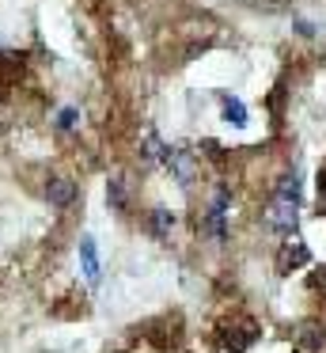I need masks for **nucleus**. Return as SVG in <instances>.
Instances as JSON below:
<instances>
[{
	"instance_id": "nucleus-1",
	"label": "nucleus",
	"mask_w": 326,
	"mask_h": 353,
	"mask_svg": "<svg viewBox=\"0 0 326 353\" xmlns=\"http://www.w3.org/2000/svg\"><path fill=\"white\" fill-rule=\"evenodd\" d=\"M296 221H300V175H285L277 183V194H273L269 209H265V224L281 236H292Z\"/></svg>"
},
{
	"instance_id": "nucleus-2",
	"label": "nucleus",
	"mask_w": 326,
	"mask_h": 353,
	"mask_svg": "<svg viewBox=\"0 0 326 353\" xmlns=\"http://www.w3.org/2000/svg\"><path fill=\"white\" fill-rule=\"evenodd\" d=\"M227 205H232V194H227V186H220V190L212 194L209 216H205V232H209L212 239H220V243L227 239V228H224V221H227Z\"/></svg>"
},
{
	"instance_id": "nucleus-3",
	"label": "nucleus",
	"mask_w": 326,
	"mask_h": 353,
	"mask_svg": "<svg viewBox=\"0 0 326 353\" xmlns=\"http://www.w3.org/2000/svg\"><path fill=\"white\" fill-rule=\"evenodd\" d=\"M163 168L171 171L182 186H190V183H194V175H197V163H194V152H190V148H171V145H167L163 148Z\"/></svg>"
},
{
	"instance_id": "nucleus-4",
	"label": "nucleus",
	"mask_w": 326,
	"mask_h": 353,
	"mask_svg": "<svg viewBox=\"0 0 326 353\" xmlns=\"http://www.w3.org/2000/svg\"><path fill=\"white\" fill-rule=\"evenodd\" d=\"M311 262V251H307V243H303L300 236H288L285 243H281V254H277V274H292V270H300V266H307Z\"/></svg>"
},
{
	"instance_id": "nucleus-5",
	"label": "nucleus",
	"mask_w": 326,
	"mask_h": 353,
	"mask_svg": "<svg viewBox=\"0 0 326 353\" xmlns=\"http://www.w3.org/2000/svg\"><path fill=\"white\" fill-rule=\"evenodd\" d=\"M254 338H258V327L243 319V323H232V327H224V338H220V342H224V350L243 353V350H250V345H254Z\"/></svg>"
},
{
	"instance_id": "nucleus-6",
	"label": "nucleus",
	"mask_w": 326,
	"mask_h": 353,
	"mask_svg": "<svg viewBox=\"0 0 326 353\" xmlns=\"http://www.w3.org/2000/svg\"><path fill=\"white\" fill-rule=\"evenodd\" d=\"M80 266H83V277H88V285H99V274H103V266H99V247L91 236L80 239Z\"/></svg>"
},
{
	"instance_id": "nucleus-7",
	"label": "nucleus",
	"mask_w": 326,
	"mask_h": 353,
	"mask_svg": "<svg viewBox=\"0 0 326 353\" xmlns=\"http://www.w3.org/2000/svg\"><path fill=\"white\" fill-rule=\"evenodd\" d=\"M220 110H224V122L247 125V107H243V99H235V95H220Z\"/></svg>"
},
{
	"instance_id": "nucleus-8",
	"label": "nucleus",
	"mask_w": 326,
	"mask_h": 353,
	"mask_svg": "<svg viewBox=\"0 0 326 353\" xmlns=\"http://www.w3.org/2000/svg\"><path fill=\"white\" fill-rule=\"evenodd\" d=\"M45 198H50L53 205H61V209H65L68 201L76 198V190H72V183H68V179H53V183L45 186Z\"/></svg>"
},
{
	"instance_id": "nucleus-9",
	"label": "nucleus",
	"mask_w": 326,
	"mask_h": 353,
	"mask_svg": "<svg viewBox=\"0 0 326 353\" xmlns=\"http://www.w3.org/2000/svg\"><path fill=\"white\" fill-rule=\"evenodd\" d=\"M171 228H174V213L171 209H156V213H152V232H156V236H167Z\"/></svg>"
},
{
	"instance_id": "nucleus-10",
	"label": "nucleus",
	"mask_w": 326,
	"mask_h": 353,
	"mask_svg": "<svg viewBox=\"0 0 326 353\" xmlns=\"http://www.w3.org/2000/svg\"><path fill=\"white\" fill-rule=\"evenodd\" d=\"M76 118H80V110L76 107H65L57 114V130H76Z\"/></svg>"
},
{
	"instance_id": "nucleus-11",
	"label": "nucleus",
	"mask_w": 326,
	"mask_h": 353,
	"mask_svg": "<svg viewBox=\"0 0 326 353\" xmlns=\"http://www.w3.org/2000/svg\"><path fill=\"white\" fill-rule=\"evenodd\" d=\"M106 198L114 201V209H125V194H121V183H118V179L110 183V194H106Z\"/></svg>"
},
{
	"instance_id": "nucleus-12",
	"label": "nucleus",
	"mask_w": 326,
	"mask_h": 353,
	"mask_svg": "<svg viewBox=\"0 0 326 353\" xmlns=\"http://www.w3.org/2000/svg\"><path fill=\"white\" fill-rule=\"evenodd\" d=\"M318 205H323V213H326V171L318 175Z\"/></svg>"
}]
</instances>
